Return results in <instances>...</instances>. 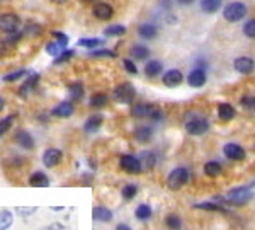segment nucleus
I'll return each mask as SVG.
<instances>
[{"mask_svg": "<svg viewBox=\"0 0 255 230\" xmlns=\"http://www.w3.org/2000/svg\"><path fill=\"white\" fill-rule=\"evenodd\" d=\"M3 108H5V101H3L2 97H0V111H2Z\"/></svg>", "mask_w": 255, "mask_h": 230, "instance_id": "nucleus-52", "label": "nucleus"}, {"mask_svg": "<svg viewBox=\"0 0 255 230\" xmlns=\"http://www.w3.org/2000/svg\"><path fill=\"white\" fill-rule=\"evenodd\" d=\"M43 230H48V227H46V229H43Z\"/></svg>", "mask_w": 255, "mask_h": 230, "instance_id": "nucleus-55", "label": "nucleus"}, {"mask_svg": "<svg viewBox=\"0 0 255 230\" xmlns=\"http://www.w3.org/2000/svg\"><path fill=\"white\" fill-rule=\"evenodd\" d=\"M14 140L19 147H22L24 150L34 149V138H32V135L26 130H19L17 133L14 135Z\"/></svg>", "mask_w": 255, "mask_h": 230, "instance_id": "nucleus-14", "label": "nucleus"}, {"mask_svg": "<svg viewBox=\"0 0 255 230\" xmlns=\"http://www.w3.org/2000/svg\"><path fill=\"white\" fill-rule=\"evenodd\" d=\"M240 104L244 106L247 111H255V97L254 96H249V94H247V96H244L240 99Z\"/></svg>", "mask_w": 255, "mask_h": 230, "instance_id": "nucleus-43", "label": "nucleus"}, {"mask_svg": "<svg viewBox=\"0 0 255 230\" xmlns=\"http://www.w3.org/2000/svg\"><path fill=\"white\" fill-rule=\"evenodd\" d=\"M123 65H125L128 73H133V75H136V73H138V68H136V65H134L133 60H125V61H123Z\"/></svg>", "mask_w": 255, "mask_h": 230, "instance_id": "nucleus-46", "label": "nucleus"}, {"mask_svg": "<svg viewBox=\"0 0 255 230\" xmlns=\"http://www.w3.org/2000/svg\"><path fill=\"white\" fill-rule=\"evenodd\" d=\"M90 56H94V58H114L116 53L111 50H90Z\"/></svg>", "mask_w": 255, "mask_h": 230, "instance_id": "nucleus-41", "label": "nucleus"}, {"mask_svg": "<svg viewBox=\"0 0 255 230\" xmlns=\"http://www.w3.org/2000/svg\"><path fill=\"white\" fill-rule=\"evenodd\" d=\"M223 154L226 159L235 160V162L245 159V149L242 145H238V143H226L223 147Z\"/></svg>", "mask_w": 255, "mask_h": 230, "instance_id": "nucleus-12", "label": "nucleus"}, {"mask_svg": "<svg viewBox=\"0 0 255 230\" xmlns=\"http://www.w3.org/2000/svg\"><path fill=\"white\" fill-rule=\"evenodd\" d=\"M14 120H15V116H5V118H2V120H0V137H3V135H5L7 131L12 128Z\"/></svg>", "mask_w": 255, "mask_h": 230, "instance_id": "nucleus-39", "label": "nucleus"}, {"mask_svg": "<svg viewBox=\"0 0 255 230\" xmlns=\"http://www.w3.org/2000/svg\"><path fill=\"white\" fill-rule=\"evenodd\" d=\"M139 162H141L143 169H153L157 166V154L151 150H145L139 154Z\"/></svg>", "mask_w": 255, "mask_h": 230, "instance_id": "nucleus-24", "label": "nucleus"}, {"mask_svg": "<svg viewBox=\"0 0 255 230\" xmlns=\"http://www.w3.org/2000/svg\"><path fill=\"white\" fill-rule=\"evenodd\" d=\"M125 32H126V27L121 26V24H113V26H109L104 29L106 36H123Z\"/></svg>", "mask_w": 255, "mask_h": 230, "instance_id": "nucleus-38", "label": "nucleus"}, {"mask_svg": "<svg viewBox=\"0 0 255 230\" xmlns=\"http://www.w3.org/2000/svg\"><path fill=\"white\" fill-rule=\"evenodd\" d=\"M244 34L247 36V38L255 39V19H250V20H247V22H245Z\"/></svg>", "mask_w": 255, "mask_h": 230, "instance_id": "nucleus-42", "label": "nucleus"}, {"mask_svg": "<svg viewBox=\"0 0 255 230\" xmlns=\"http://www.w3.org/2000/svg\"><path fill=\"white\" fill-rule=\"evenodd\" d=\"M208 82V75H206V70L201 67H196L194 70H191V73L187 75V84L194 89H199L203 87L204 84Z\"/></svg>", "mask_w": 255, "mask_h": 230, "instance_id": "nucleus-9", "label": "nucleus"}, {"mask_svg": "<svg viewBox=\"0 0 255 230\" xmlns=\"http://www.w3.org/2000/svg\"><path fill=\"white\" fill-rule=\"evenodd\" d=\"M162 82L167 87H177V85H180L184 82V75H182V72L177 70V68H170V70H167L163 73Z\"/></svg>", "mask_w": 255, "mask_h": 230, "instance_id": "nucleus-13", "label": "nucleus"}, {"mask_svg": "<svg viewBox=\"0 0 255 230\" xmlns=\"http://www.w3.org/2000/svg\"><path fill=\"white\" fill-rule=\"evenodd\" d=\"M104 39L101 38H82L79 39V46H84V48H89V50H96V48L102 46Z\"/></svg>", "mask_w": 255, "mask_h": 230, "instance_id": "nucleus-34", "label": "nucleus"}, {"mask_svg": "<svg viewBox=\"0 0 255 230\" xmlns=\"http://www.w3.org/2000/svg\"><path fill=\"white\" fill-rule=\"evenodd\" d=\"M221 172H223V167L218 160H209L204 164V174L208 178H218V176H221Z\"/></svg>", "mask_w": 255, "mask_h": 230, "instance_id": "nucleus-27", "label": "nucleus"}, {"mask_svg": "<svg viewBox=\"0 0 255 230\" xmlns=\"http://www.w3.org/2000/svg\"><path fill=\"white\" fill-rule=\"evenodd\" d=\"M24 32H32V34H39V32H41V27H39V26H29V29H26Z\"/></svg>", "mask_w": 255, "mask_h": 230, "instance_id": "nucleus-49", "label": "nucleus"}, {"mask_svg": "<svg viewBox=\"0 0 255 230\" xmlns=\"http://www.w3.org/2000/svg\"><path fill=\"white\" fill-rule=\"evenodd\" d=\"M27 73H29V72H27L26 68H19V70H15V72H12V73H7V75H3V82H15V80L22 79V77H26Z\"/></svg>", "mask_w": 255, "mask_h": 230, "instance_id": "nucleus-40", "label": "nucleus"}, {"mask_svg": "<svg viewBox=\"0 0 255 230\" xmlns=\"http://www.w3.org/2000/svg\"><path fill=\"white\" fill-rule=\"evenodd\" d=\"M102 121H104L102 114H92V116H90L89 120L85 121V125H84L85 133H96V131L101 128Z\"/></svg>", "mask_w": 255, "mask_h": 230, "instance_id": "nucleus-25", "label": "nucleus"}, {"mask_svg": "<svg viewBox=\"0 0 255 230\" xmlns=\"http://www.w3.org/2000/svg\"><path fill=\"white\" fill-rule=\"evenodd\" d=\"M63 160V152L60 149H48L44 150L43 154V164L48 167V169H53V167H56L58 164Z\"/></svg>", "mask_w": 255, "mask_h": 230, "instance_id": "nucleus-10", "label": "nucleus"}, {"mask_svg": "<svg viewBox=\"0 0 255 230\" xmlns=\"http://www.w3.org/2000/svg\"><path fill=\"white\" fill-rule=\"evenodd\" d=\"M247 12H249V9H247V5L244 2H232L225 7L223 17L228 20V22H238V20H242L245 17Z\"/></svg>", "mask_w": 255, "mask_h": 230, "instance_id": "nucleus-6", "label": "nucleus"}, {"mask_svg": "<svg viewBox=\"0 0 255 230\" xmlns=\"http://www.w3.org/2000/svg\"><path fill=\"white\" fill-rule=\"evenodd\" d=\"M194 208H196V210L213 212V213H230L228 208H225L223 205L216 203V201H204V203H196Z\"/></svg>", "mask_w": 255, "mask_h": 230, "instance_id": "nucleus-19", "label": "nucleus"}, {"mask_svg": "<svg viewBox=\"0 0 255 230\" xmlns=\"http://www.w3.org/2000/svg\"><path fill=\"white\" fill-rule=\"evenodd\" d=\"M131 116L136 120H150V121H162L163 120V111L155 104H146V102H139L131 108Z\"/></svg>", "mask_w": 255, "mask_h": 230, "instance_id": "nucleus-2", "label": "nucleus"}, {"mask_svg": "<svg viewBox=\"0 0 255 230\" xmlns=\"http://www.w3.org/2000/svg\"><path fill=\"white\" fill-rule=\"evenodd\" d=\"M153 133L155 131L150 125H143L134 130L133 137H134V140L139 143H148V142H151V138H153Z\"/></svg>", "mask_w": 255, "mask_h": 230, "instance_id": "nucleus-17", "label": "nucleus"}, {"mask_svg": "<svg viewBox=\"0 0 255 230\" xmlns=\"http://www.w3.org/2000/svg\"><path fill=\"white\" fill-rule=\"evenodd\" d=\"M68 92H70V97L72 101H82L85 96V89L80 82H73V84L68 85Z\"/></svg>", "mask_w": 255, "mask_h": 230, "instance_id": "nucleus-29", "label": "nucleus"}, {"mask_svg": "<svg viewBox=\"0 0 255 230\" xmlns=\"http://www.w3.org/2000/svg\"><path fill=\"white\" fill-rule=\"evenodd\" d=\"M29 186L31 188H48L49 186V178L44 172L36 171L29 176Z\"/></svg>", "mask_w": 255, "mask_h": 230, "instance_id": "nucleus-22", "label": "nucleus"}, {"mask_svg": "<svg viewBox=\"0 0 255 230\" xmlns=\"http://www.w3.org/2000/svg\"><path fill=\"white\" fill-rule=\"evenodd\" d=\"M131 56H133L134 60H146L148 56H150V50H148L145 44H134V46L131 48Z\"/></svg>", "mask_w": 255, "mask_h": 230, "instance_id": "nucleus-33", "label": "nucleus"}, {"mask_svg": "<svg viewBox=\"0 0 255 230\" xmlns=\"http://www.w3.org/2000/svg\"><path fill=\"white\" fill-rule=\"evenodd\" d=\"M73 104L70 101H63L60 102L58 106H55V108L51 109V116H56V118H70L73 114Z\"/></svg>", "mask_w": 255, "mask_h": 230, "instance_id": "nucleus-18", "label": "nucleus"}, {"mask_svg": "<svg viewBox=\"0 0 255 230\" xmlns=\"http://www.w3.org/2000/svg\"><path fill=\"white\" fill-rule=\"evenodd\" d=\"M61 51H65V48L61 46L60 43H56V41H49V43L46 44V53L51 56H55V58L61 55Z\"/></svg>", "mask_w": 255, "mask_h": 230, "instance_id": "nucleus-37", "label": "nucleus"}, {"mask_svg": "<svg viewBox=\"0 0 255 230\" xmlns=\"http://www.w3.org/2000/svg\"><path fill=\"white\" fill-rule=\"evenodd\" d=\"M92 219L96 222H102V224H109V222L114 219V215L108 207H94Z\"/></svg>", "mask_w": 255, "mask_h": 230, "instance_id": "nucleus-20", "label": "nucleus"}, {"mask_svg": "<svg viewBox=\"0 0 255 230\" xmlns=\"http://www.w3.org/2000/svg\"><path fill=\"white\" fill-rule=\"evenodd\" d=\"M177 2H179L180 5H191V3L194 2V0H177Z\"/></svg>", "mask_w": 255, "mask_h": 230, "instance_id": "nucleus-51", "label": "nucleus"}, {"mask_svg": "<svg viewBox=\"0 0 255 230\" xmlns=\"http://www.w3.org/2000/svg\"><path fill=\"white\" fill-rule=\"evenodd\" d=\"M90 106L92 108H96V109H101V108H104L106 104H108V96L106 94H102V92H97V94H94L92 97H90Z\"/></svg>", "mask_w": 255, "mask_h": 230, "instance_id": "nucleus-35", "label": "nucleus"}, {"mask_svg": "<svg viewBox=\"0 0 255 230\" xmlns=\"http://www.w3.org/2000/svg\"><path fill=\"white\" fill-rule=\"evenodd\" d=\"M15 212H19V213H22V217H29L31 213H34L36 212V208L34 207H31V208H15Z\"/></svg>", "mask_w": 255, "mask_h": 230, "instance_id": "nucleus-48", "label": "nucleus"}, {"mask_svg": "<svg viewBox=\"0 0 255 230\" xmlns=\"http://www.w3.org/2000/svg\"><path fill=\"white\" fill-rule=\"evenodd\" d=\"M255 196V193L252 191L250 186H240V188H233L226 193L225 196H216L213 198V201L221 205H233V207H244L249 201H252Z\"/></svg>", "mask_w": 255, "mask_h": 230, "instance_id": "nucleus-1", "label": "nucleus"}, {"mask_svg": "<svg viewBox=\"0 0 255 230\" xmlns=\"http://www.w3.org/2000/svg\"><path fill=\"white\" fill-rule=\"evenodd\" d=\"M14 224V213L10 210H0V230H9Z\"/></svg>", "mask_w": 255, "mask_h": 230, "instance_id": "nucleus-32", "label": "nucleus"}, {"mask_svg": "<svg viewBox=\"0 0 255 230\" xmlns=\"http://www.w3.org/2000/svg\"><path fill=\"white\" fill-rule=\"evenodd\" d=\"M138 34H139V38H143V39H155L158 36V27L150 22L141 24V26L138 27Z\"/></svg>", "mask_w": 255, "mask_h": 230, "instance_id": "nucleus-23", "label": "nucleus"}, {"mask_svg": "<svg viewBox=\"0 0 255 230\" xmlns=\"http://www.w3.org/2000/svg\"><path fill=\"white\" fill-rule=\"evenodd\" d=\"M189 179H191V172L187 167H177L167 176V186L172 191H179L189 183Z\"/></svg>", "mask_w": 255, "mask_h": 230, "instance_id": "nucleus-4", "label": "nucleus"}, {"mask_svg": "<svg viewBox=\"0 0 255 230\" xmlns=\"http://www.w3.org/2000/svg\"><path fill=\"white\" fill-rule=\"evenodd\" d=\"M19 27H20V19L15 14L5 12V14L0 15V31L2 32L14 34V32H19Z\"/></svg>", "mask_w": 255, "mask_h": 230, "instance_id": "nucleus-7", "label": "nucleus"}, {"mask_svg": "<svg viewBox=\"0 0 255 230\" xmlns=\"http://www.w3.org/2000/svg\"><path fill=\"white\" fill-rule=\"evenodd\" d=\"M235 116H237V109L233 108L230 102H221V104L218 106V118H220L221 121H232Z\"/></svg>", "mask_w": 255, "mask_h": 230, "instance_id": "nucleus-21", "label": "nucleus"}, {"mask_svg": "<svg viewBox=\"0 0 255 230\" xmlns=\"http://www.w3.org/2000/svg\"><path fill=\"white\" fill-rule=\"evenodd\" d=\"M116 230H133V229H131L129 225H126V224H119L116 227Z\"/></svg>", "mask_w": 255, "mask_h": 230, "instance_id": "nucleus-50", "label": "nucleus"}, {"mask_svg": "<svg viewBox=\"0 0 255 230\" xmlns=\"http://www.w3.org/2000/svg\"><path fill=\"white\" fill-rule=\"evenodd\" d=\"M136 195H138V186H136V184H126V186L121 190V196L126 201H131Z\"/></svg>", "mask_w": 255, "mask_h": 230, "instance_id": "nucleus-36", "label": "nucleus"}, {"mask_svg": "<svg viewBox=\"0 0 255 230\" xmlns=\"http://www.w3.org/2000/svg\"><path fill=\"white\" fill-rule=\"evenodd\" d=\"M53 38H55L56 43H60L63 48H67V44H68V36L67 34H63V32H53Z\"/></svg>", "mask_w": 255, "mask_h": 230, "instance_id": "nucleus-45", "label": "nucleus"}, {"mask_svg": "<svg viewBox=\"0 0 255 230\" xmlns=\"http://www.w3.org/2000/svg\"><path fill=\"white\" fill-rule=\"evenodd\" d=\"M162 70H163V65H162V61H158V60H150L145 65V75L150 77V79L158 77L160 73H162Z\"/></svg>", "mask_w": 255, "mask_h": 230, "instance_id": "nucleus-26", "label": "nucleus"}, {"mask_svg": "<svg viewBox=\"0 0 255 230\" xmlns=\"http://www.w3.org/2000/svg\"><path fill=\"white\" fill-rule=\"evenodd\" d=\"M38 84H39V75H38V73H31V75L27 77L26 80H24V84L20 85L19 96L27 97V96H29V94L32 92V90L38 87Z\"/></svg>", "mask_w": 255, "mask_h": 230, "instance_id": "nucleus-15", "label": "nucleus"}, {"mask_svg": "<svg viewBox=\"0 0 255 230\" xmlns=\"http://www.w3.org/2000/svg\"><path fill=\"white\" fill-rule=\"evenodd\" d=\"M94 15H96L99 20H109V19H113L114 9L109 5V3L99 2V3H96V7H94Z\"/></svg>", "mask_w": 255, "mask_h": 230, "instance_id": "nucleus-16", "label": "nucleus"}, {"mask_svg": "<svg viewBox=\"0 0 255 230\" xmlns=\"http://www.w3.org/2000/svg\"><path fill=\"white\" fill-rule=\"evenodd\" d=\"M223 0H201V10L206 14H215L216 10H220Z\"/></svg>", "mask_w": 255, "mask_h": 230, "instance_id": "nucleus-30", "label": "nucleus"}, {"mask_svg": "<svg viewBox=\"0 0 255 230\" xmlns=\"http://www.w3.org/2000/svg\"><path fill=\"white\" fill-rule=\"evenodd\" d=\"M119 164H121V169L128 172V174H139V172L143 171V166L136 155H131V154L121 155Z\"/></svg>", "mask_w": 255, "mask_h": 230, "instance_id": "nucleus-8", "label": "nucleus"}, {"mask_svg": "<svg viewBox=\"0 0 255 230\" xmlns=\"http://www.w3.org/2000/svg\"><path fill=\"white\" fill-rule=\"evenodd\" d=\"M165 227L168 230H182V219L177 213H168L165 217Z\"/></svg>", "mask_w": 255, "mask_h": 230, "instance_id": "nucleus-31", "label": "nucleus"}, {"mask_svg": "<svg viewBox=\"0 0 255 230\" xmlns=\"http://www.w3.org/2000/svg\"><path fill=\"white\" fill-rule=\"evenodd\" d=\"M53 2H55V3H65L67 0H53Z\"/></svg>", "mask_w": 255, "mask_h": 230, "instance_id": "nucleus-53", "label": "nucleus"}, {"mask_svg": "<svg viewBox=\"0 0 255 230\" xmlns=\"http://www.w3.org/2000/svg\"><path fill=\"white\" fill-rule=\"evenodd\" d=\"M151 215H153V210H151L150 205L146 203H141L136 207V210H134V217L139 220V222H146L151 219Z\"/></svg>", "mask_w": 255, "mask_h": 230, "instance_id": "nucleus-28", "label": "nucleus"}, {"mask_svg": "<svg viewBox=\"0 0 255 230\" xmlns=\"http://www.w3.org/2000/svg\"><path fill=\"white\" fill-rule=\"evenodd\" d=\"M209 130V121L204 116L197 113H189L186 114V131L189 135H194V137H199V135H204Z\"/></svg>", "mask_w": 255, "mask_h": 230, "instance_id": "nucleus-3", "label": "nucleus"}, {"mask_svg": "<svg viewBox=\"0 0 255 230\" xmlns=\"http://www.w3.org/2000/svg\"><path fill=\"white\" fill-rule=\"evenodd\" d=\"M82 2H85V3H92V2H97V0H82Z\"/></svg>", "mask_w": 255, "mask_h": 230, "instance_id": "nucleus-54", "label": "nucleus"}, {"mask_svg": "<svg viewBox=\"0 0 255 230\" xmlns=\"http://www.w3.org/2000/svg\"><path fill=\"white\" fill-rule=\"evenodd\" d=\"M73 55H75V51H73V50H65V51H61V55H60V56H56V58H55V65H61L63 61H68Z\"/></svg>", "mask_w": 255, "mask_h": 230, "instance_id": "nucleus-44", "label": "nucleus"}, {"mask_svg": "<svg viewBox=\"0 0 255 230\" xmlns=\"http://www.w3.org/2000/svg\"><path fill=\"white\" fill-rule=\"evenodd\" d=\"M113 96H114V99L118 102H121V104H131V102L134 101V97H136V89H134L129 82H123V84H119L118 87L114 89Z\"/></svg>", "mask_w": 255, "mask_h": 230, "instance_id": "nucleus-5", "label": "nucleus"}, {"mask_svg": "<svg viewBox=\"0 0 255 230\" xmlns=\"http://www.w3.org/2000/svg\"><path fill=\"white\" fill-rule=\"evenodd\" d=\"M9 48H10V44L7 43L5 39H0V56H3L7 51H9Z\"/></svg>", "mask_w": 255, "mask_h": 230, "instance_id": "nucleus-47", "label": "nucleus"}, {"mask_svg": "<svg viewBox=\"0 0 255 230\" xmlns=\"http://www.w3.org/2000/svg\"><path fill=\"white\" fill-rule=\"evenodd\" d=\"M233 68L242 73V75H250L255 70V61L249 56H238V58L233 61Z\"/></svg>", "mask_w": 255, "mask_h": 230, "instance_id": "nucleus-11", "label": "nucleus"}]
</instances>
